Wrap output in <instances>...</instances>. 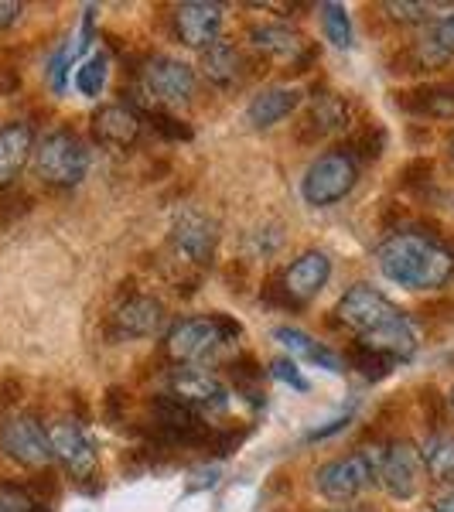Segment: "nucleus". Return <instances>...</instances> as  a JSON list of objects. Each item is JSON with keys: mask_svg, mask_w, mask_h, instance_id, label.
Wrapping results in <instances>:
<instances>
[{"mask_svg": "<svg viewBox=\"0 0 454 512\" xmlns=\"http://www.w3.org/2000/svg\"><path fill=\"white\" fill-rule=\"evenodd\" d=\"M120 400H127V396H123V390H117V386H113V390L106 393V417H110L113 424L120 420Z\"/></svg>", "mask_w": 454, "mask_h": 512, "instance_id": "nucleus-39", "label": "nucleus"}, {"mask_svg": "<svg viewBox=\"0 0 454 512\" xmlns=\"http://www.w3.org/2000/svg\"><path fill=\"white\" fill-rule=\"evenodd\" d=\"M35 171H38V178L52 188L79 185L89 171V147L82 144L72 130H55V134L38 140Z\"/></svg>", "mask_w": 454, "mask_h": 512, "instance_id": "nucleus-5", "label": "nucleus"}, {"mask_svg": "<svg viewBox=\"0 0 454 512\" xmlns=\"http://www.w3.org/2000/svg\"><path fill=\"white\" fill-rule=\"evenodd\" d=\"M164 325V304L158 297L134 294L117 308L113 315V328L120 338H151L158 335V328Z\"/></svg>", "mask_w": 454, "mask_h": 512, "instance_id": "nucleus-16", "label": "nucleus"}, {"mask_svg": "<svg viewBox=\"0 0 454 512\" xmlns=\"http://www.w3.org/2000/svg\"><path fill=\"white\" fill-rule=\"evenodd\" d=\"M270 376L280 379V383H287L297 393H308L311 390V383L301 376V369H297L294 359H274V362H270Z\"/></svg>", "mask_w": 454, "mask_h": 512, "instance_id": "nucleus-33", "label": "nucleus"}, {"mask_svg": "<svg viewBox=\"0 0 454 512\" xmlns=\"http://www.w3.org/2000/svg\"><path fill=\"white\" fill-rule=\"evenodd\" d=\"M448 400H451V407H454V390H451V393H448Z\"/></svg>", "mask_w": 454, "mask_h": 512, "instance_id": "nucleus-42", "label": "nucleus"}, {"mask_svg": "<svg viewBox=\"0 0 454 512\" xmlns=\"http://www.w3.org/2000/svg\"><path fill=\"white\" fill-rule=\"evenodd\" d=\"M349 362H352V366H356L366 379H383V376L393 369V359H390V355L373 352V349H366V345H356V349L349 352Z\"/></svg>", "mask_w": 454, "mask_h": 512, "instance_id": "nucleus-31", "label": "nucleus"}, {"mask_svg": "<svg viewBox=\"0 0 454 512\" xmlns=\"http://www.w3.org/2000/svg\"><path fill=\"white\" fill-rule=\"evenodd\" d=\"M318 14H321V28H325V38L332 41L335 48L349 52V48H352V18H349V11H345L342 4H321Z\"/></svg>", "mask_w": 454, "mask_h": 512, "instance_id": "nucleus-29", "label": "nucleus"}, {"mask_svg": "<svg viewBox=\"0 0 454 512\" xmlns=\"http://www.w3.org/2000/svg\"><path fill=\"white\" fill-rule=\"evenodd\" d=\"M219 28H222L219 4H209V0H188V4L175 7V31L188 48L205 52L212 41H219Z\"/></svg>", "mask_w": 454, "mask_h": 512, "instance_id": "nucleus-14", "label": "nucleus"}, {"mask_svg": "<svg viewBox=\"0 0 454 512\" xmlns=\"http://www.w3.org/2000/svg\"><path fill=\"white\" fill-rule=\"evenodd\" d=\"M216 482H219V468H202V472H195V475H192V482H188V492L212 489Z\"/></svg>", "mask_w": 454, "mask_h": 512, "instance_id": "nucleus-37", "label": "nucleus"}, {"mask_svg": "<svg viewBox=\"0 0 454 512\" xmlns=\"http://www.w3.org/2000/svg\"><path fill=\"white\" fill-rule=\"evenodd\" d=\"M89 41H93V7L86 11V18H82L79 28L65 38V45L52 55V62H48V82H52L55 93H65V82L72 76V65H79L82 52L89 48Z\"/></svg>", "mask_w": 454, "mask_h": 512, "instance_id": "nucleus-20", "label": "nucleus"}, {"mask_svg": "<svg viewBox=\"0 0 454 512\" xmlns=\"http://www.w3.org/2000/svg\"><path fill=\"white\" fill-rule=\"evenodd\" d=\"M48 441H52V454L62 461V468L69 472L76 482H86V478L96 475V444L89 441V434L82 431L76 420H59L48 431Z\"/></svg>", "mask_w": 454, "mask_h": 512, "instance_id": "nucleus-9", "label": "nucleus"}, {"mask_svg": "<svg viewBox=\"0 0 454 512\" xmlns=\"http://www.w3.org/2000/svg\"><path fill=\"white\" fill-rule=\"evenodd\" d=\"M349 103L335 93H325L311 103L308 123L315 127V134H338V130H349Z\"/></svg>", "mask_w": 454, "mask_h": 512, "instance_id": "nucleus-27", "label": "nucleus"}, {"mask_svg": "<svg viewBox=\"0 0 454 512\" xmlns=\"http://www.w3.org/2000/svg\"><path fill=\"white\" fill-rule=\"evenodd\" d=\"M239 69H243V59H239V52L229 45V41L219 38L202 52V72H205V79H209L212 86L229 89L239 79Z\"/></svg>", "mask_w": 454, "mask_h": 512, "instance_id": "nucleus-25", "label": "nucleus"}, {"mask_svg": "<svg viewBox=\"0 0 454 512\" xmlns=\"http://www.w3.org/2000/svg\"><path fill=\"white\" fill-rule=\"evenodd\" d=\"M151 127H154V134H161L164 140H192V127L164 110H151Z\"/></svg>", "mask_w": 454, "mask_h": 512, "instance_id": "nucleus-32", "label": "nucleus"}, {"mask_svg": "<svg viewBox=\"0 0 454 512\" xmlns=\"http://www.w3.org/2000/svg\"><path fill=\"white\" fill-rule=\"evenodd\" d=\"M386 14H390L393 21H400V24H417V21H427L431 7H427V4H410V0H390V4H386Z\"/></svg>", "mask_w": 454, "mask_h": 512, "instance_id": "nucleus-34", "label": "nucleus"}, {"mask_svg": "<svg viewBox=\"0 0 454 512\" xmlns=\"http://www.w3.org/2000/svg\"><path fill=\"white\" fill-rule=\"evenodd\" d=\"M41 506H45V502H41L31 489H24V485H11V482H0V512H48Z\"/></svg>", "mask_w": 454, "mask_h": 512, "instance_id": "nucleus-30", "label": "nucleus"}, {"mask_svg": "<svg viewBox=\"0 0 454 512\" xmlns=\"http://www.w3.org/2000/svg\"><path fill=\"white\" fill-rule=\"evenodd\" d=\"M274 338L284 345L287 352H291V359H308V362H315V366L328 369V373H335V376L345 373V362L338 359L332 349H325L321 342H315L308 332H301V328L280 325V328H274Z\"/></svg>", "mask_w": 454, "mask_h": 512, "instance_id": "nucleus-23", "label": "nucleus"}, {"mask_svg": "<svg viewBox=\"0 0 454 512\" xmlns=\"http://www.w3.org/2000/svg\"><path fill=\"white\" fill-rule=\"evenodd\" d=\"M21 18V4H14V0H0V31L11 28V24H18Z\"/></svg>", "mask_w": 454, "mask_h": 512, "instance_id": "nucleus-38", "label": "nucleus"}, {"mask_svg": "<svg viewBox=\"0 0 454 512\" xmlns=\"http://www.w3.org/2000/svg\"><path fill=\"white\" fill-rule=\"evenodd\" d=\"M420 465L434 482L454 485V434H431L420 448Z\"/></svg>", "mask_w": 454, "mask_h": 512, "instance_id": "nucleus-26", "label": "nucleus"}, {"mask_svg": "<svg viewBox=\"0 0 454 512\" xmlns=\"http://www.w3.org/2000/svg\"><path fill=\"white\" fill-rule=\"evenodd\" d=\"M386 458V448H362L356 454H345L318 468L315 485L328 502H352L379 478V465Z\"/></svg>", "mask_w": 454, "mask_h": 512, "instance_id": "nucleus-3", "label": "nucleus"}, {"mask_svg": "<svg viewBox=\"0 0 454 512\" xmlns=\"http://www.w3.org/2000/svg\"><path fill=\"white\" fill-rule=\"evenodd\" d=\"M352 147H356L362 158L376 161L379 154H383V130H379V127H366L362 134H356V140H352Z\"/></svg>", "mask_w": 454, "mask_h": 512, "instance_id": "nucleus-35", "label": "nucleus"}, {"mask_svg": "<svg viewBox=\"0 0 454 512\" xmlns=\"http://www.w3.org/2000/svg\"><path fill=\"white\" fill-rule=\"evenodd\" d=\"M0 448H4L7 458H14L24 468H48L55 458L48 431L35 417H24V414L11 417L0 427Z\"/></svg>", "mask_w": 454, "mask_h": 512, "instance_id": "nucleus-8", "label": "nucleus"}, {"mask_svg": "<svg viewBox=\"0 0 454 512\" xmlns=\"http://www.w3.org/2000/svg\"><path fill=\"white\" fill-rule=\"evenodd\" d=\"M332 277V260H328L321 250H308L287 267V274L280 277V287H284L287 301L291 304H308L311 297L321 294V287Z\"/></svg>", "mask_w": 454, "mask_h": 512, "instance_id": "nucleus-12", "label": "nucleus"}, {"mask_svg": "<svg viewBox=\"0 0 454 512\" xmlns=\"http://www.w3.org/2000/svg\"><path fill=\"white\" fill-rule=\"evenodd\" d=\"M106 79H110V55H106V52L86 55V59L76 65V89H79V96L96 99L99 93H103Z\"/></svg>", "mask_w": 454, "mask_h": 512, "instance_id": "nucleus-28", "label": "nucleus"}, {"mask_svg": "<svg viewBox=\"0 0 454 512\" xmlns=\"http://www.w3.org/2000/svg\"><path fill=\"white\" fill-rule=\"evenodd\" d=\"M250 41L257 52L270 55L274 62L301 65L311 59L308 38H304L301 31H294L291 24H253Z\"/></svg>", "mask_w": 454, "mask_h": 512, "instance_id": "nucleus-15", "label": "nucleus"}, {"mask_svg": "<svg viewBox=\"0 0 454 512\" xmlns=\"http://www.w3.org/2000/svg\"><path fill=\"white\" fill-rule=\"evenodd\" d=\"M171 239H175L178 253L185 256V260L205 267V263H212V256H216L219 226L209 216H202V212L181 209L175 216V226H171Z\"/></svg>", "mask_w": 454, "mask_h": 512, "instance_id": "nucleus-10", "label": "nucleus"}, {"mask_svg": "<svg viewBox=\"0 0 454 512\" xmlns=\"http://www.w3.org/2000/svg\"><path fill=\"white\" fill-rule=\"evenodd\" d=\"M434 512H454V489L444 492V495H437V499H434Z\"/></svg>", "mask_w": 454, "mask_h": 512, "instance_id": "nucleus-40", "label": "nucleus"}, {"mask_svg": "<svg viewBox=\"0 0 454 512\" xmlns=\"http://www.w3.org/2000/svg\"><path fill=\"white\" fill-rule=\"evenodd\" d=\"M396 106L417 113V117L454 120V86L451 82H434V86H420L414 93H396Z\"/></svg>", "mask_w": 454, "mask_h": 512, "instance_id": "nucleus-22", "label": "nucleus"}, {"mask_svg": "<svg viewBox=\"0 0 454 512\" xmlns=\"http://www.w3.org/2000/svg\"><path fill=\"white\" fill-rule=\"evenodd\" d=\"M379 482L383 489L393 495V499L407 502L414 499L420 489V451L414 444L400 441L393 448H386V458L379 465Z\"/></svg>", "mask_w": 454, "mask_h": 512, "instance_id": "nucleus-13", "label": "nucleus"}, {"mask_svg": "<svg viewBox=\"0 0 454 512\" xmlns=\"http://www.w3.org/2000/svg\"><path fill=\"white\" fill-rule=\"evenodd\" d=\"M335 315H338V321H342L345 328H352V332L362 338V335H373V332H379V328H386L390 321L400 318L403 311L396 308L386 294H379L376 287L356 284V287H349V291L342 294Z\"/></svg>", "mask_w": 454, "mask_h": 512, "instance_id": "nucleus-7", "label": "nucleus"}, {"mask_svg": "<svg viewBox=\"0 0 454 512\" xmlns=\"http://www.w3.org/2000/svg\"><path fill=\"white\" fill-rule=\"evenodd\" d=\"M171 396L188 407L192 414H219L229 403V390L216 376L198 373V369H185V373L171 376Z\"/></svg>", "mask_w": 454, "mask_h": 512, "instance_id": "nucleus-11", "label": "nucleus"}, {"mask_svg": "<svg viewBox=\"0 0 454 512\" xmlns=\"http://www.w3.org/2000/svg\"><path fill=\"white\" fill-rule=\"evenodd\" d=\"M35 154V134L28 123H7L0 130V185H11Z\"/></svg>", "mask_w": 454, "mask_h": 512, "instance_id": "nucleus-19", "label": "nucleus"}, {"mask_svg": "<svg viewBox=\"0 0 454 512\" xmlns=\"http://www.w3.org/2000/svg\"><path fill=\"white\" fill-rule=\"evenodd\" d=\"M93 137L103 147H113V151H123V147L137 144L140 137V117L130 106L123 103H110L99 106L93 113Z\"/></svg>", "mask_w": 454, "mask_h": 512, "instance_id": "nucleus-17", "label": "nucleus"}, {"mask_svg": "<svg viewBox=\"0 0 454 512\" xmlns=\"http://www.w3.org/2000/svg\"><path fill=\"white\" fill-rule=\"evenodd\" d=\"M359 345H366V349H373V352L390 355L393 362L396 359H414V352H417V332H414V325H410V318L400 315L396 321H390L386 328H379V332L362 335Z\"/></svg>", "mask_w": 454, "mask_h": 512, "instance_id": "nucleus-24", "label": "nucleus"}, {"mask_svg": "<svg viewBox=\"0 0 454 512\" xmlns=\"http://www.w3.org/2000/svg\"><path fill=\"white\" fill-rule=\"evenodd\" d=\"M195 96V72L188 62L171 59V55H154V59L144 62L140 69V99L137 103L151 110H178V106H188Z\"/></svg>", "mask_w": 454, "mask_h": 512, "instance_id": "nucleus-2", "label": "nucleus"}, {"mask_svg": "<svg viewBox=\"0 0 454 512\" xmlns=\"http://www.w3.org/2000/svg\"><path fill=\"white\" fill-rule=\"evenodd\" d=\"M359 181V164L349 151H328L321 158L311 161V168L304 171L301 195L315 209H328V205L342 202L345 195L356 188Z\"/></svg>", "mask_w": 454, "mask_h": 512, "instance_id": "nucleus-6", "label": "nucleus"}, {"mask_svg": "<svg viewBox=\"0 0 454 512\" xmlns=\"http://www.w3.org/2000/svg\"><path fill=\"white\" fill-rule=\"evenodd\" d=\"M332 512H373V509H356V506H352V509H332Z\"/></svg>", "mask_w": 454, "mask_h": 512, "instance_id": "nucleus-41", "label": "nucleus"}, {"mask_svg": "<svg viewBox=\"0 0 454 512\" xmlns=\"http://www.w3.org/2000/svg\"><path fill=\"white\" fill-rule=\"evenodd\" d=\"M427 175H431V161L417 158V161H410L407 168H403V185H417V181H424Z\"/></svg>", "mask_w": 454, "mask_h": 512, "instance_id": "nucleus-36", "label": "nucleus"}, {"mask_svg": "<svg viewBox=\"0 0 454 512\" xmlns=\"http://www.w3.org/2000/svg\"><path fill=\"white\" fill-rule=\"evenodd\" d=\"M239 332H243L239 321H233L229 315L185 318L168 332L164 352H168L175 362H202V359H209L216 349H222L226 342H236Z\"/></svg>", "mask_w": 454, "mask_h": 512, "instance_id": "nucleus-4", "label": "nucleus"}, {"mask_svg": "<svg viewBox=\"0 0 454 512\" xmlns=\"http://www.w3.org/2000/svg\"><path fill=\"white\" fill-rule=\"evenodd\" d=\"M376 263L386 280L407 291H437L454 277V250L417 233L390 236L376 250Z\"/></svg>", "mask_w": 454, "mask_h": 512, "instance_id": "nucleus-1", "label": "nucleus"}, {"mask_svg": "<svg viewBox=\"0 0 454 512\" xmlns=\"http://www.w3.org/2000/svg\"><path fill=\"white\" fill-rule=\"evenodd\" d=\"M451 55H454V11L444 14L441 21H434L427 38H420L417 45L410 48L414 69H441V65L451 62Z\"/></svg>", "mask_w": 454, "mask_h": 512, "instance_id": "nucleus-21", "label": "nucleus"}, {"mask_svg": "<svg viewBox=\"0 0 454 512\" xmlns=\"http://www.w3.org/2000/svg\"><path fill=\"white\" fill-rule=\"evenodd\" d=\"M297 106H301V89L270 86V89H263V93H257L250 99V106H246V123L257 127V130H267L284 117H291Z\"/></svg>", "mask_w": 454, "mask_h": 512, "instance_id": "nucleus-18", "label": "nucleus"}]
</instances>
